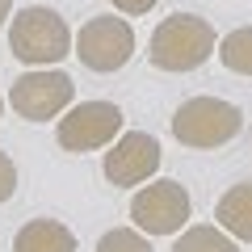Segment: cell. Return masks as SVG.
<instances>
[{
	"label": "cell",
	"mask_w": 252,
	"mask_h": 252,
	"mask_svg": "<svg viewBox=\"0 0 252 252\" xmlns=\"http://www.w3.org/2000/svg\"><path fill=\"white\" fill-rule=\"evenodd\" d=\"M219 34L206 17H193V13H172L160 26L152 30V46H147V59L160 72H198L202 63L215 55Z\"/></svg>",
	"instance_id": "1"
},
{
	"label": "cell",
	"mask_w": 252,
	"mask_h": 252,
	"mask_svg": "<svg viewBox=\"0 0 252 252\" xmlns=\"http://www.w3.org/2000/svg\"><path fill=\"white\" fill-rule=\"evenodd\" d=\"M9 51L30 67H55L63 55H72V30L55 9L30 4L9 21Z\"/></svg>",
	"instance_id": "2"
},
{
	"label": "cell",
	"mask_w": 252,
	"mask_h": 252,
	"mask_svg": "<svg viewBox=\"0 0 252 252\" xmlns=\"http://www.w3.org/2000/svg\"><path fill=\"white\" fill-rule=\"evenodd\" d=\"M240 130H244L240 105L223 97H189L172 114V139L181 147H193V152H215V147L231 143Z\"/></svg>",
	"instance_id": "3"
},
{
	"label": "cell",
	"mask_w": 252,
	"mask_h": 252,
	"mask_svg": "<svg viewBox=\"0 0 252 252\" xmlns=\"http://www.w3.org/2000/svg\"><path fill=\"white\" fill-rule=\"evenodd\" d=\"M72 55L89 67V72H118L135 55V30L126 17H89L80 34L72 38Z\"/></svg>",
	"instance_id": "4"
},
{
	"label": "cell",
	"mask_w": 252,
	"mask_h": 252,
	"mask_svg": "<svg viewBox=\"0 0 252 252\" xmlns=\"http://www.w3.org/2000/svg\"><path fill=\"white\" fill-rule=\"evenodd\" d=\"M122 135V109L114 101H80L55 126V139H59L63 152H97V147H109Z\"/></svg>",
	"instance_id": "5"
},
{
	"label": "cell",
	"mask_w": 252,
	"mask_h": 252,
	"mask_svg": "<svg viewBox=\"0 0 252 252\" xmlns=\"http://www.w3.org/2000/svg\"><path fill=\"white\" fill-rule=\"evenodd\" d=\"M193 215L185 185L181 181H152L130 198V223L143 235H177Z\"/></svg>",
	"instance_id": "6"
},
{
	"label": "cell",
	"mask_w": 252,
	"mask_h": 252,
	"mask_svg": "<svg viewBox=\"0 0 252 252\" xmlns=\"http://www.w3.org/2000/svg\"><path fill=\"white\" fill-rule=\"evenodd\" d=\"M72 97H76V84L59 67H34V72L17 76V84L9 89L13 109L26 122H51V118H59L63 109L72 105Z\"/></svg>",
	"instance_id": "7"
},
{
	"label": "cell",
	"mask_w": 252,
	"mask_h": 252,
	"mask_svg": "<svg viewBox=\"0 0 252 252\" xmlns=\"http://www.w3.org/2000/svg\"><path fill=\"white\" fill-rule=\"evenodd\" d=\"M156 168H160V143H156V135H147V130H126V135H118L114 143H109L105 160H101L105 181L118 185V189L152 181Z\"/></svg>",
	"instance_id": "8"
},
{
	"label": "cell",
	"mask_w": 252,
	"mask_h": 252,
	"mask_svg": "<svg viewBox=\"0 0 252 252\" xmlns=\"http://www.w3.org/2000/svg\"><path fill=\"white\" fill-rule=\"evenodd\" d=\"M13 252H76V235L59 219H30L13 235Z\"/></svg>",
	"instance_id": "9"
},
{
	"label": "cell",
	"mask_w": 252,
	"mask_h": 252,
	"mask_svg": "<svg viewBox=\"0 0 252 252\" xmlns=\"http://www.w3.org/2000/svg\"><path fill=\"white\" fill-rule=\"evenodd\" d=\"M215 219L231 240L252 244V181H240V185L227 189L215 206Z\"/></svg>",
	"instance_id": "10"
},
{
	"label": "cell",
	"mask_w": 252,
	"mask_h": 252,
	"mask_svg": "<svg viewBox=\"0 0 252 252\" xmlns=\"http://www.w3.org/2000/svg\"><path fill=\"white\" fill-rule=\"evenodd\" d=\"M172 252H240V240L223 231V227H210V223H193L177 235Z\"/></svg>",
	"instance_id": "11"
},
{
	"label": "cell",
	"mask_w": 252,
	"mask_h": 252,
	"mask_svg": "<svg viewBox=\"0 0 252 252\" xmlns=\"http://www.w3.org/2000/svg\"><path fill=\"white\" fill-rule=\"evenodd\" d=\"M219 51V63H223L227 72L235 76H252V26H240L215 46Z\"/></svg>",
	"instance_id": "12"
},
{
	"label": "cell",
	"mask_w": 252,
	"mask_h": 252,
	"mask_svg": "<svg viewBox=\"0 0 252 252\" xmlns=\"http://www.w3.org/2000/svg\"><path fill=\"white\" fill-rule=\"evenodd\" d=\"M97 252H152V244L139 227H114L97 240Z\"/></svg>",
	"instance_id": "13"
},
{
	"label": "cell",
	"mask_w": 252,
	"mask_h": 252,
	"mask_svg": "<svg viewBox=\"0 0 252 252\" xmlns=\"http://www.w3.org/2000/svg\"><path fill=\"white\" fill-rule=\"evenodd\" d=\"M17 193V164L9 152H0V202H9Z\"/></svg>",
	"instance_id": "14"
},
{
	"label": "cell",
	"mask_w": 252,
	"mask_h": 252,
	"mask_svg": "<svg viewBox=\"0 0 252 252\" xmlns=\"http://www.w3.org/2000/svg\"><path fill=\"white\" fill-rule=\"evenodd\" d=\"M118 13H126V17H139V13H152L156 0H109Z\"/></svg>",
	"instance_id": "15"
},
{
	"label": "cell",
	"mask_w": 252,
	"mask_h": 252,
	"mask_svg": "<svg viewBox=\"0 0 252 252\" xmlns=\"http://www.w3.org/2000/svg\"><path fill=\"white\" fill-rule=\"evenodd\" d=\"M9 17H13V0H0V26H4Z\"/></svg>",
	"instance_id": "16"
},
{
	"label": "cell",
	"mask_w": 252,
	"mask_h": 252,
	"mask_svg": "<svg viewBox=\"0 0 252 252\" xmlns=\"http://www.w3.org/2000/svg\"><path fill=\"white\" fill-rule=\"evenodd\" d=\"M0 109H4V101H0Z\"/></svg>",
	"instance_id": "17"
}]
</instances>
